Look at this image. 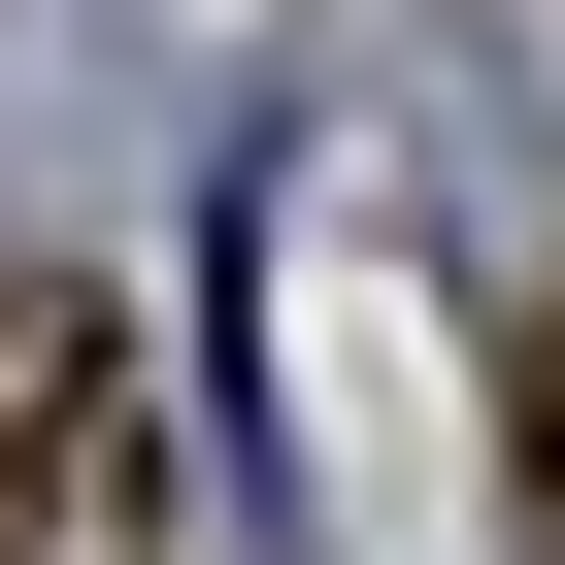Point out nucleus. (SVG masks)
<instances>
[{
	"label": "nucleus",
	"instance_id": "1",
	"mask_svg": "<svg viewBox=\"0 0 565 565\" xmlns=\"http://www.w3.org/2000/svg\"><path fill=\"white\" fill-rule=\"evenodd\" d=\"M100 499H134V333L0 233V565H100Z\"/></svg>",
	"mask_w": 565,
	"mask_h": 565
},
{
	"label": "nucleus",
	"instance_id": "2",
	"mask_svg": "<svg viewBox=\"0 0 565 565\" xmlns=\"http://www.w3.org/2000/svg\"><path fill=\"white\" fill-rule=\"evenodd\" d=\"M532 565H565V333H532Z\"/></svg>",
	"mask_w": 565,
	"mask_h": 565
}]
</instances>
